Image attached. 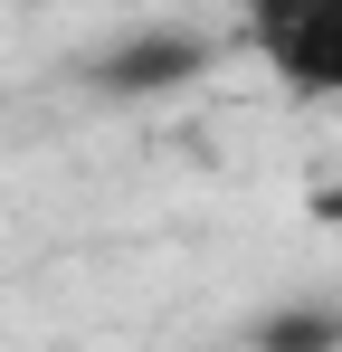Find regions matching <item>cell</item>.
Here are the masks:
<instances>
[{
    "mask_svg": "<svg viewBox=\"0 0 342 352\" xmlns=\"http://www.w3.org/2000/svg\"><path fill=\"white\" fill-rule=\"evenodd\" d=\"M247 48L276 67L285 96L342 105V0H247Z\"/></svg>",
    "mask_w": 342,
    "mask_h": 352,
    "instance_id": "1",
    "label": "cell"
},
{
    "mask_svg": "<svg viewBox=\"0 0 342 352\" xmlns=\"http://www.w3.org/2000/svg\"><path fill=\"white\" fill-rule=\"evenodd\" d=\"M209 67H219V38L190 29V19H171V29H133V38L95 48L86 86H95V96H124V105H143V96H171V86H190V76H209Z\"/></svg>",
    "mask_w": 342,
    "mask_h": 352,
    "instance_id": "2",
    "label": "cell"
},
{
    "mask_svg": "<svg viewBox=\"0 0 342 352\" xmlns=\"http://www.w3.org/2000/svg\"><path fill=\"white\" fill-rule=\"evenodd\" d=\"M247 343L257 352H323V343H342V305H276V314L247 324Z\"/></svg>",
    "mask_w": 342,
    "mask_h": 352,
    "instance_id": "3",
    "label": "cell"
}]
</instances>
